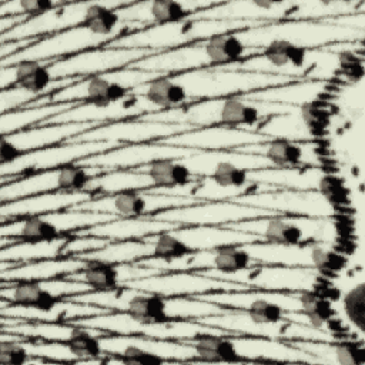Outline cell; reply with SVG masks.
I'll return each instance as SVG.
<instances>
[{
  "mask_svg": "<svg viewBox=\"0 0 365 365\" xmlns=\"http://www.w3.org/2000/svg\"><path fill=\"white\" fill-rule=\"evenodd\" d=\"M295 80L297 78L284 76L241 71L222 66L167 74L141 84L134 88L133 93L144 96L160 110H168L202 100L241 96Z\"/></svg>",
  "mask_w": 365,
  "mask_h": 365,
  "instance_id": "cell-1",
  "label": "cell"
},
{
  "mask_svg": "<svg viewBox=\"0 0 365 365\" xmlns=\"http://www.w3.org/2000/svg\"><path fill=\"white\" fill-rule=\"evenodd\" d=\"M237 37L252 48H265L272 43H287L301 48H321L335 43L364 41L365 11L325 21L281 20L235 31Z\"/></svg>",
  "mask_w": 365,
  "mask_h": 365,
  "instance_id": "cell-2",
  "label": "cell"
},
{
  "mask_svg": "<svg viewBox=\"0 0 365 365\" xmlns=\"http://www.w3.org/2000/svg\"><path fill=\"white\" fill-rule=\"evenodd\" d=\"M68 299L94 304L110 311H121L148 321L194 319L221 314L230 308L194 297H165L133 287L91 289Z\"/></svg>",
  "mask_w": 365,
  "mask_h": 365,
  "instance_id": "cell-3",
  "label": "cell"
},
{
  "mask_svg": "<svg viewBox=\"0 0 365 365\" xmlns=\"http://www.w3.org/2000/svg\"><path fill=\"white\" fill-rule=\"evenodd\" d=\"M294 107L248 100L241 96L195 101L184 107L160 110L141 115L144 120L184 124L190 128L224 125L257 131L272 115L291 111Z\"/></svg>",
  "mask_w": 365,
  "mask_h": 365,
  "instance_id": "cell-4",
  "label": "cell"
},
{
  "mask_svg": "<svg viewBox=\"0 0 365 365\" xmlns=\"http://www.w3.org/2000/svg\"><path fill=\"white\" fill-rule=\"evenodd\" d=\"M184 342L197 354L195 362H288L318 364L287 339L259 335H198Z\"/></svg>",
  "mask_w": 365,
  "mask_h": 365,
  "instance_id": "cell-5",
  "label": "cell"
},
{
  "mask_svg": "<svg viewBox=\"0 0 365 365\" xmlns=\"http://www.w3.org/2000/svg\"><path fill=\"white\" fill-rule=\"evenodd\" d=\"M262 50L247 47L235 31L212 36L178 48L158 51L147 56L128 67L144 71L161 73L164 76L188 70L222 67L261 54Z\"/></svg>",
  "mask_w": 365,
  "mask_h": 365,
  "instance_id": "cell-6",
  "label": "cell"
},
{
  "mask_svg": "<svg viewBox=\"0 0 365 365\" xmlns=\"http://www.w3.org/2000/svg\"><path fill=\"white\" fill-rule=\"evenodd\" d=\"M238 231L250 232L261 238V241L275 244H309L325 242L341 245L344 238V222L339 217H307L275 214L245 220L225 225Z\"/></svg>",
  "mask_w": 365,
  "mask_h": 365,
  "instance_id": "cell-7",
  "label": "cell"
},
{
  "mask_svg": "<svg viewBox=\"0 0 365 365\" xmlns=\"http://www.w3.org/2000/svg\"><path fill=\"white\" fill-rule=\"evenodd\" d=\"M252 26H261V24L250 23V21L204 20V19L188 17L181 21L147 27V29H141V30L124 34L107 46L123 47V48H150L158 53V51L178 48L200 40L210 38L212 36L225 34V33L242 30Z\"/></svg>",
  "mask_w": 365,
  "mask_h": 365,
  "instance_id": "cell-8",
  "label": "cell"
},
{
  "mask_svg": "<svg viewBox=\"0 0 365 365\" xmlns=\"http://www.w3.org/2000/svg\"><path fill=\"white\" fill-rule=\"evenodd\" d=\"M163 76L164 74L161 73L144 71L134 67H124L120 70L80 78L78 81L67 86L60 91L38 97L29 106H47L58 103L107 104L125 97L141 84H145Z\"/></svg>",
  "mask_w": 365,
  "mask_h": 365,
  "instance_id": "cell-9",
  "label": "cell"
},
{
  "mask_svg": "<svg viewBox=\"0 0 365 365\" xmlns=\"http://www.w3.org/2000/svg\"><path fill=\"white\" fill-rule=\"evenodd\" d=\"M78 325L93 327L107 334L120 335H144L160 339L185 341L198 335L214 334L228 335L225 331L194 321V319H173V321H148L137 318L121 311H108L98 315L84 317L71 321Z\"/></svg>",
  "mask_w": 365,
  "mask_h": 365,
  "instance_id": "cell-10",
  "label": "cell"
},
{
  "mask_svg": "<svg viewBox=\"0 0 365 365\" xmlns=\"http://www.w3.org/2000/svg\"><path fill=\"white\" fill-rule=\"evenodd\" d=\"M242 247L258 264L314 268L328 278L329 275H341L349 262L338 245L325 242L291 245L254 241L242 244Z\"/></svg>",
  "mask_w": 365,
  "mask_h": 365,
  "instance_id": "cell-11",
  "label": "cell"
},
{
  "mask_svg": "<svg viewBox=\"0 0 365 365\" xmlns=\"http://www.w3.org/2000/svg\"><path fill=\"white\" fill-rule=\"evenodd\" d=\"M117 218L110 214L67 208L0 222V247L20 240H53Z\"/></svg>",
  "mask_w": 365,
  "mask_h": 365,
  "instance_id": "cell-12",
  "label": "cell"
},
{
  "mask_svg": "<svg viewBox=\"0 0 365 365\" xmlns=\"http://www.w3.org/2000/svg\"><path fill=\"white\" fill-rule=\"evenodd\" d=\"M155 257H177L185 252L261 241L259 237L220 225H182L145 237Z\"/></svg>",
  "mask_w": 365,
  "mask_h": 365,
  "instance_id": "cell-13",
  "label": "cell"
},
{
  "mask_svg": "<svg viewBox=\"0 0 365 365\" xmlns=\"http://www.w3.org/2000/svg\"><path fill=\"white\" fill-rule=\"evenodd\" d=\"M200 272L214 278L242 284L248 288L284 292H322V289L329 282L328 277L314 268L278 264H258L251 268L230 274H214L204 269H200Z\"/></svg>",
  "mask_w": 365,
  "mask_h": 365,
  "instance_id": "cell-14",
  "label": "cell"
},
{
  "mask_svg": "<svg viewBox=\"0 0 365 365\" xmlns=\"http://www.w3.org/2000/svg\"><path fill=\"white\" fill-rule=\"evenodd\" d=\"M125 3L127 1L120 0L66 1L48 11L31 16L16 29L0 34V43L51 36L63 30L86 24L101 9L117 10L121 9Z\"/></svg>",
  "mask_w": 365,
  "mask_h": 365,
  "instance_id": "cell-15",
  "label": "cell"
},
{
  "mask_svg": "<svg viewBox=\"0 0 365 365\" xmlns=\"http://www.w3.org/2000/svg\"><path fill=\"white\" fill-rule=\"evenodd\" d=\"M100 348L104 354L120 356L124 364L143 362H195V349L184 342L174 339H160L144 335L106 334L98 336Z\"/></svg>",
  "mask_w": 365,
  "mask_h": 365,
  "instance_id": "cell-16",
  "label": "cell"
},
{
  "mask_svg": "<svg viewBox=\"0 0 365 365\" xmlns=\"http://www.w3.org/2000/svg\"><path fill=\"white\" fill-rule=\"evenodd\" d=\"M100 167L70 164L58 168L24 174L16 178L0 177V202L56 191H83L86 184L101 174Z\"/></svg>",
  "mask_w": 365,
  "mask_h": 365,
  "instance_id": "cell-17",
  "label": "cell"
},
{
  "mask_svg": "<svg viewBox=\"0 0 365 365\" xmlns=\"http://www.w3.org/2000/svg\"><path fill=\"white\" fill-rule=\"evenodd\" d=\"M114 141H63L40 150L21 154L0 164V177L16 178L24 174L74 164L86 157L117 148Z\"/></svg>",
  "mask_w": 365,
  "mask_h": 365,
  "instance_id": "cell-18",
  "label": "cell"
},
{
  "mask_svg": "<svg viewBox=\"0 0 365 365\" xmlns=\"http://www.w3.org/2000/svg\"><path fill=\"white\" fill-rule=\"evenodd\" d=\"M111 41L110 37L100 34L91 26L83 24L38 38L27 48L0 60V67L20 61H56L90 48L107 46Z\"/></svg>",
  "mask_w": 365,
  "mask_h": 365,
  "instance_id": "cell-19",
  "label": "cell"
},
{
  "mask_svg": "<svg viewBox=\"0 0 365 365\" xmlns=\"http://www.w3.org/2000/svg\"><path fill=\"white\" fill-rule=\"evenodd\" d=\"M324 54L325 47L301 48L287 43H272L262 48L261 54L228 64L225 67L299 80L307 78L309 71L321 61Z\"/></svg>",
  "mask_w": 365,
  "mask_h": 365,
  "instance_id": "cell-20",
  "label": "cell"
},
{
  "mask_svg": "<svg viewBox=\"0 0 365 365\" xmlns=\"http://www.w3.org/2000/svg\"><path fill=\"white\" fill-rule=\"evenodd\" d=\"M230 201L265 208L285 215H307L321 218L342 215L341 208L315 190L264 188L261 191L247 192Z\"/></svg>",
  "mask_w": 365,
  "mask_h": 365,
  "instance_id": "cell-21",
  "label": "cell"
},
{
  "mask_svg": "<svg viewBox=\"0 0 365 365\" xmlns=\"http://www.w3.org/2000/svg\"><path fill=\"white\" fill-rule=\"evenodd\" d=\"M194 298L210 301L225 308H237L248 312L258 321H279L285 312L299 311V292L267 291V289H234L214 291Z\"/></svg>",
  "mask_w": 365,
  "mask_h": 365,
  "instance_id": "cell-22",
  "label": "cell"
},
{
  "mask_svg": "<svg viewBox=\"0 0 365 365\" xmlns=\"http://www.w3.org/2000/svg\"><path fill=\"white\" fill-rule=\"evenodd\" d=\"M157 51L150 48H123L103 46L56 60L48 66L50 76L57 78H84L113 70H120Z\"/></svg>",
  "mask_w": 365,
  "mask_h": 365,
  "instance_id": "cell-23",
  "label": "cell"
},
{
  "mask_svg": "<svg viewBox=\"0 0 365 365\" xmlns=\"http://www.w3.org/2000/svg\"><path fill=\"white\" fill-rule=\"evenodd\" d=\"M195 197H175L157 194L150 190H133L111 195L93 197L73 208L97 211L114 217H150L168 208H177L198 202Z\"/></svg>",
  "mask_w": 365,
  "mask_h": 365,
  "instance_id": "cell-24",
  "label": "cell"
},
{
  "mask_svg": "<svg viewBox=\"0 0 365 365\" xmlns=\"http://www.w3.org/2000/svg\"><path fill=\"white\" fill-rule=\"evenodd\" d=\"M265 208H258L252 205H245L235 201H198L190 205L168 208L160 211L154 215L157 220L168 221L182 225H220L225 227L232 222H240L245 220H254L259 217L275 215Z\"/></svg>",
  "mask_w": 365,
  "mask_h": 365,
  "instance_id": "cell-25",
  "label": "cell"
},
{
  "mask_svg": "<svg viewBox=\"0 0 365 365\" xmlns=\"http://www.w3.org/2000/svg\"><path fill=\"white\" fill-rule=\"evenodd\" d=\"M235 151L262 155L274 167L298 168V167H324L331 168L329 153L325 141H301L268 138L259 143L247 144Z\"/></svg>",
  "mask_w": 365,
  "mask_h": 365,
  "instance_id": "cell-26",
  "label": "cell"
},
{
  "mask_svg": "<svg viewBox=\"0 0 365 365\" xmlns=\"http://www.w3.org/2000/svg\"><path fill=\"white\" fill-rule=\"evenodd\" d=\"M127 287L151 291L165 297H197L214 291L248 289L247 285L237 284L205 275L200 271H174L144 277L127 284Z\"/></svg>",
  "mask_w": 365,
  "mask_h": 365,
  "instance_id": "cell-27",
  "label": "cell"
},
{
  "mask_svg": "<svg viewBox=\"0 0 365 365\" xmlns=\"http://www.w3.org/2000/svg\"><path fill=\"white\" fill-rule=\"evenodd\" d=\"M187 130L191 128L184 124L151 121L137 117L97 125L73 137L70 141H114L124 145L158 141Z\"/></svg>",
  "mask_w": 365,
  "mask_h": 365,
  "instance_id": "cell-28",
  "label": "cell"
},
{
  "mask_svg": "<svg viewBox=\"0 0 365 365\" xmlns=\"http://www.w3.org/2000/svg\"><path fill=\"white\" fill-rule=\"evenodd\" d=\"M212 0H144L127 1L117 10L121 21L133 24L137 30L175 23L192 17L201 10L210 9Z\"/></svg>",
  "mask_w": 365,
  "mask_h": 365,
  "instance_id": "cell-29",
  "label": "cell"
},
{
  "mask_svg": "<svg viewBox=\"0 0 365 365\" xmlns=\"http://www.w3.org/2000/svg\"><path fill=\"white\" fill-rule=\"evenodd\" d=\"M195 151L198 150L163 144L160 141H150V143H138V144H124L117 148L108 150L106 153L86 157L74 164L87 165V167H100L103 170L137 168L158 160L184 158L194 154Z\"/></svg>",
  "mask_w": 365,
  "mask_h": 365,
  "instance_id": "cell-30",
  "label": "cell"
},
{
  "mask_svg": "<svg viewBox=\"0 0 365 365\" xmlns=\"http://www.w3.org/2000/svg\"><path fill=\"white\" fill-rule=\"evenodd\" d=\"M160 108L141 94L130 93L125 97L107 104H76L61 114H57L43 124L60 123H96L107 124L127 118H137Z\"/></svg>",
  "mask_w": 365,
  "mask_h": 365,
  "instance_id": "cell-31",
  "label": "cell"
},
{
  "mask_svg": "<svg viewBox=\"0 0 365 365\" xmlns=\"http://www.w3.org/2000/svg\"><path fill=\"white\" fill-rule=\"evenodd\" d=\"M91 289V285L81 281L70 279L67 277L23 282L0 281V299L23 305L50 307L61 299Z\"/></svg>",
  "mask_w": 365,
  "mask_h": 365,
  "instance_id": "cell-32",
  "label": "cell"
},
{
  "mask_svg": "<svg viewBox=\"0 0 365 365\" xmlns=\"http://www.w3.org/2000/svg\"><path fill=\"white\" fill-rule=\"evenodd\" d=\"M96 123H60L40 124L11 134L1 135V163L10 161L21 154L54 145L94 128Z\"/></svg>",
  "mask_w": 365,
  "mask_h": 365,
  "instance_id": "cell-33",
  "label": "cell"
},
{
  "mask_svg": "<svg viewBox=\"0 0 365 365\" xmlns=\"http://www.w3.org/2000/svg\"><path fill=\"white\" fill-rule=\"evenodd\" d=\"M264 140H268V137L257 131H248L224 125H212L191 128L158 141L163 144L178 145L200 151H224L235 150L238 147L259 143Z\"/></svg>",
  "mask_w": 365,
  "mask_h": 365,
  "instance_id": "cell-34",
  "label": "cell"
},
{
  "mask_svg": "<svg viewBox=\"0 0 365 365\" xmlns=\"http://www.w3.org/2000/svg\"><path fill=\"white\" fill-rule=\"evenodd\" d=\"M295 1H265V0H234L217 1L212 7L198 11L192 19L228 20L250 23H274L287 20Z\"/></svg>",
  "mask_w": 365,
  "mask_h": 365,
  "instance_id": "cell-35",
  "label": "cell"
},
{
  "mask_svg": "<svg viewBox=\"0 0 365 365\" xmlns=\"http://www.w3.org/2000/svg\"><path fill=\"white\" fill-rule=\"evenodd\" d=\"M339 84L325 80L299 78L279 86H272L251 93L241 94V97L264 103H275L291 107H299L317 101H329Z\"/></svg>",
  "mask_w": 365,
  "mask_h": 365,
  "instance_id": "cell-36",
  "label": "cell"
},
{
  "mask_svg": "<svg viewBox=\"0 0 365 365\" xmlns=\"http://www.w3.org/2000/svg\"><path fill=\"white\" fill-rule=\"evenodd\" d=\"M110 309L78 302L73 299H61L50 307H33L23 304H13L4 299H0V317L20 319V321H48V322H71L78 318L98 315L108 312Z\"/></svg>",
  "mask_w": 365,
  "mask_h": 365,
  "instance_id": "cell-37",
  "label": "cell"
},
{
  "mask_svg": "<svg viewBox=\"0 0 365 365\" xmlns=\"http://www.w3.org/2000/svg\"><path fill=\"white\" fill-rule=\"evenodd\" d=\"M90 198L87 191H56L0 202V222L73 208Z\"/></svg>",
  "mask_w": 365,
  "mask_h": 365,
  "instance_id": "cell-38",
  "label": "cell"
},
{
  "mask_svg": "<svg viewBox=\"0 0 365 365\" xmlns=\"http://www.w3.org/2000/svg\"><path fill=\"white\" fill-rule=\"evenodd\" d=\"M51 63L53 61H20L0 67V88L19 86L43 97L60 91L80 80L73 77L54 80L48 71Z\"/></svg>",
  "mask_w": 365,
  "mask_h": 365,
  "instance_id": "cell-39",
  "label": "cell"
},
{
  "mask_svg": "<svg viewBox=\"0 0 365 365\" xmlns=\"http://www.w3.org/2000/svg\"><path fill=\"white\" fill-rule=\"evenodd\" d=\"M329 173L331 168L324 167H267L258 170H248L247 175L251 182L261 184L264 188L315 190L319 192Z\"/></svg>",
  "mask_w": 365,
  "mask_h": 365,
  "instance_id": "cell-40",
  "label": "cell"
},
{
  "mask_svg": "<svg viewBox=\"0 0 365 365\" xmlns=\"http://www.w3.org/2000/svg\"><path fill=\"white\" fill-rule=\"evenodd\" d=\"M0 331L21 335L24 338L71 342L81 336H101L107 332L78 325L74 322H48V321H20L0 317Z\"/></svg>",
  "mask_w": 365,
  "mask_h": 365,
  "instance_id": "cell-41",
  "label": "cell"
},
{
  "mask_svg": "<svg viewBox=\"0 0 365 365\" xmlns=\"http://www.w3.org/2000/svg\"><path fill=\"white\" fill-rule=\"evenodd\" d=\"M180 225L161 221L154 217H118L97 225L78 230L71 235H94L106 238L108 241H124V240H143L148 235L174 230Z\"/></svg>",
  "mask_w": 365,
  "mask_h": 365,
  "instance_id": "cell-42",
  "label": "cell"
},
{
  "mask_svg": "<svg viewBox=\"0 0 365 365\" xmlns=\"http://www.w3.org/2000/svg\"><path fill=\"white\" fill-rule=\"evenodd\" d=\"M161 274L158 269L138 265L135 262L124 264H101L88 261V265L74 274L67 275L70 279L81 281L93 287V289H111L127 287L131 281Z\"/></svg>",
  "mask_w": 365,
  "mask_h": 365,
  "instance_id": "cell-43",
  "label": "cell"
},
{
  "mask_svg": "<svg viewBox=\"0 0 365 365\" xmlns=\"http://www.w3.org/2000/svg\"><path fill=\"white\" fill-rule=\"evenodd\" d=\"M88 265V261L78 257H56L38 259L33 262L20 264L0 271V281L3 282H23L40 281L67 277Z\"/></svg>",
  "mask_w": 365,
  "mask_h": 365,
  "instance_id": "cell-44",
  "label": "cell"
},
{
  "mask_svg": "<svg viewBox=\"0 0 365 365\" xmlns=\"http://www.w3.org/2000/svg\"><path fill=\"white\" fill-rule=\"evenodd\" d=\"M198 322L220 328L228 335H259L269 338H281L287 319L279 321H258L248 312L237 308H230L225 312L202 317Z\"/></svg>",
  "mask_w": 365,
  "mask_h": 365,
  "instance_id": "cell-45",
  "label": "cell"
},
{
  "mask_svg": "<svg viewBox=\"0 0 365 365\" xmlns=\"http://www.w3.org/2000/svg\"><path fill=\"white\" fill-rule=\"evenodd\" d=\"M291 345L312 355L318 364H339V365H362L365 362L364 341L344 339L336 342L329 341H288Z\"/></svg>",
  "mask_w": 365,
  "mask_h": 365,
  "instance_id": "cell-46",
  "label": "cell"
},
{
  "mask_svg": "<svg viewBox=\"0 0 365 365\" xmlns=\"http://www.w3.org/2000/svg\"><path fill=\"white\" fill-rule=\"evenodd\" d=\"M70 235L53 240H20L0 247V271L38 259L61 257Z\"/></svg>",
  "mask_w": 365,
  "mask_h": 365,
  "instance_id": "cell-47",
  "label": "cell"
},
{
  "mask_svg": "<svg viewBox=\"0 0 365 365\" xmlns=\"http://www.w3.org/2000/svg\"><path fill=\"white\" fill-rule=\"evenodd\" d=\"M151 187H154V184L145 173L137 168H117L106 170L93 177L83 191L90 192L93 197H100L133 190H148Z\"/></svg>",
  "mask_w": 365,
  "mask_h": 365,
  "instance_id": "cell-48",
  "label": "cell"
},
{
  "mask_svg": "<svg viewBox=\"0 0 365 365\" xmlns=\"http://www.w3.org/2000/svg\"><path fill=\"white\" fill-rule=\"evenodd\" d=\"M365 11L362 0H308L295 1L287 20H308L325 21L341 16H349Z\"/></svg>",
  "mask_w": 365,
  "mask_h": 365,
  "instance_id": "cell-49",
  "label": "cell"
},
{
  "mask_svg": "<svg viewBox=\"0 0 365 365\" xmlns=\"http://www.w3.org/2000/svg\"><path fill=\"white\" fill-rule=\"evenodd\" d=\"M154 255V245L143 240H124V241H110L103 248L80 255L86 261L101 262V264H124L137 262L143 258Z\"/></svg>",
  "mask_w": 365,
  "mask_h": 365,
  "instance_id": "cell-50",
  "label": "cell"
},
{
  "mask_svg": "<svg viewBox=\"0 0 365 365\" xmlns=\"http://www.w3.org/2000/svg\"><path fill=\"white\" fill-rule=\"evenodd\" d=\"M73 106L76 104L58 103V104H47V106H26L19 110L3 113L0 120V133L1 135H6V134L26 130L34 125H40L48 118L71 108Z\"/></svg>",
  "mask_w": 365,
  "mask_h": 365,
  "instance_id": "cell-51",
  "label": "cell"
},
{
  "mask_svg": "<svg viewBox=\"0 0 365 365\" xmlns=\"http://www.w3.org/2000/svg\"><path fill=\"white\" fill-rule=\"evenodd\" d=\"M137 170L141 173H145L151 178L154 187H158V188L187 184V182L198 178L181 161V158L158 160V161L150 163L147 165L137 167Z\"/></svg>",
  "mask_w": 365,
  "mask_h": 365,
  "instance_id": "cell-52",
  "label": "cell"
},
{
  "mask_svg": "<svg viewBox=\"0 0 365 365\" xmlns=\"http://www.w3.org/2000/svg\"><path fill=\"white\" fill-rule=\"evenodd\" d=\"M21 346L33 358H41L47 362H78L80 355L71 348L68 342L61 341H46V339H33L24 338L20 341Z\"/></svg>",
  "mask_w": 365,
  "mask_h": 365,
  "instance_id": "cell-53",
  "label": "cell"
},
{
  "mask_svg": "<svg viewBox=\"0 0 365 365\" xmlns=\"http://www.w3.org/2000/svg\"><path fill=\"white\" fill-rule=\"evenodd\" d=\"M342 311L346 322L351 325L354 338L364 341L365 332V288L364 282L351 287L342 297Z\"/></svg>",
  "mask_w": 365,
  "mask_h": 365,
  "instance_id": "cell-54",
  "label": "cell"
},
{
  "mask_svg": "<svg viewBox=\"0 0 365 365\" xmlns=\"http://www.w3.org/2000/svg\"><path fill=\"white\" fill-rule=\"evenodd\" d=\"M352 336L339 334L332 329L327 328H315L308 324L302 322H295V321H287L284 331H282V339L287 341H329V342H336V341H344L349 339ZM355 339V338H354Z\"/></svg>",
  "mask_w": 365,
  "mask_h": 365,
  "instance_id": "cell-55",
  "label": "cell"
},
{
  "mask_svg": "<svg viewBox=\"0 0 365 365\" xmlns=\"http://www.w3.org/2000/svg\"><path fill=\"white\" fill-rule=\"evenodd\" d=\"M66 0H1L0 1V17L4 16H36L48 11Z\"/></svg>",
  "mask_w": 365,
  "mask_h": 365,
  "instance_id": "cell-56",
  "label": "cell"
},
{
  "mask_svg": "<svg viewBox=\"0 0 365 365\" xmlns=\"http://www.w3.org/2000/svg\"><path fill=\"white\" fill-rule=\"evenodd\" d=\"M40 96L29 91L23 87L19 86H11L7 88L0 90V111L7 113L11 110H19L23 108L26 106H29L30 103H33L34 100H37Z\"/></svg>",
  "mask_w": 365,
  "mask_h": 365,
  "instance_id": "cell-57",
  "label": "cell"
},
{
  "mask_svg": "<svg viewBox=\"0 0 365 365\" xmlns=\"http://www.w3.org/2000/svg\"><path fill=\"white\" fill-rule=\"evenodd\" d=\"M108 242V240L94 235H70L61 251V257H80L91 251H97Z\"/></svg>",
  "mask_w": 365,
  "mask_h": 365,
  "instance_id": "cell-58",
  "label": "cell"
},
{
  "mask_svg": "<svg viewBox=\"0 0 365 365\" xmlns=\"http://www.w3.org/2000/svg\"><path fill=\"white\" fill-rule=\"evenodd\" d=\"M21 341V339H20ZM20 341H0V361L1 364H43L41 358H33L21 346Z\"/></svg>",
  "mask_w": 365,
  "mask_h": 365,
  "instance_id": "cell-59",
  "label": "cell"
},
{
  "mask_svg": "<svg viewBox=\"0 0 365 365\" xmlns=\"http://www.w3.org/2000/svg\"><path fill=\"white\" fill-rule=\"evenodd\" d=\"M37 40L38 38H27V40H13V41L0 43V60H4L7 57L27 48L33 43H36Z\"/></svg>",
  "mask_w": 365,
  "mask_h": 365,
  "instance_id": "cell-60",
  "label": "cell"
},
{
  "mask_svg": "<svg viewBox=\"0 0 365 365\" xmlns=\"http://www.w3.org/2000/svg\"><path fill=\"white\" fill-rule=\"evenodd\" d=\"M27 19H30V16H21V14H17V16H4V17H0V34H4L13 29H16L17 26L23 24Z\"/></svg>",
  "mask_w": 365,
  "mask_h": 365,
  "instance_id": "cell-61",
  "label": "cell"
}]
</instances>
